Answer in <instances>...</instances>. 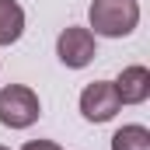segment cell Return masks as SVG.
<instances>
[{
  "label": "cell",
  "mask_w": 150,
  "mask_h": 150,
  "mask_svg": "<svg viewBox=\"0 0 150 150\" xmlns=\"http://www.w3.org/2000/svg\"><path fill=\"white\" fill-rule=\"evenodd\" d=\"M42 105H38V94L25 84H11L0 91V122L7 129H28L38 119Z\"/></svg>",
  "instance_id": "2"
},
{
  "label": "cell",
  "mask_w": 150,
  "mask_h": 150,
  "mask_svg": "<svg viewBox=\"0 0 150 150\" xmlns=\"http://www.w3.org/2000/svg\"><path fill=\"white\" fill-rule=\"evenodd\" d=\"M115 94L122 105H143L150 98V70L147 67H126L115 80Z\"/></svg>",
  "instance_id": "5"
},
{
  "label": "cell",
  "mask_w": 150,
  "mask_h": 150,
  "mask_svg": "<svg viewBox=\"0 0 150 150\" xmlns=\"http://www.w3.org/2000/svg\"><path fill=\"white\" fill-rule=\"evenodd\" d=\"M21 150H59L52 140H32V143H25Z\"/></svg>",
  "instance_id": "8"
},
{
  "label": "cell",
  "mask_w": 150,
  "mask_h": 150,
  "mask_svg": "<svg viewBox=\"0 0 150 150\" xmlns=\"http://www.w3.org/2000/svg\"><path fill=\"white\" fill-rule=\"evenodd\" d=\"M0 150H7V147H0Z\"/></svg>",
  "instance_id": "9"
},
{
  "label": "cell",
  "mask_w": 150,
  "mask_h": 150,
  "mask_svg": "<svg viewBox=\"0 0 150 150\" xmlns=\"http://www.w3.org/2000/svg\"><path fill=\"white\" fill-rule=\"evenodd\" d=\"M112 150H150V129L147 126H122L112 136Z\"/></svg>",
  "instance_id": "7"
},
{
  "label": "cell",
  "mask_w": 150,
  "mask_h": 150,
  "mask_svg": "<svg viewBox=\"0 0 150 150\" xmlns=\"http://www.w3.org/2000/svg\"><path fill=\"white\" fill-rule=\"evenodd\" d=\"M87 18H91V28H94L98 35L122 38V35H129V32L136 28V21H140V4H136V0H94L91 11H87Z\"/></svg>",
  "instance_id": "1"
},
{
  "label": "cell",
  "mask_w": 150,
  "mask_h": 150,
  "mask_svg": "<svg viewBox=\"0 0 150 150\" xmlns=\"http://www.w3.org/2000/svg\"><path fill=\"white\" fill-rule=\"evenodd\" d=\"M119 108H122V101H119V94H115L112 80H94V84H87L84 94H80V115H84L87 122H108V119H115Z\"/></svg>",
  "instance_id": "3"
},
{
  "label": "cell",
  "mask_w": 150,
  "mask_h": 150,
  "mask_svg": "<svg viewBox=\"0 0 150 150\" xmlns=\"http://www.w3.org/2000/svg\"><path fill=\"white\" fill-rule=\"evenodd\" d=\"M25 32V11L18 0H0V45L18 42Z\"/></svg>",
  "instance_id": "6"
},
{
  "label": "cell",
  "mask_w": 150,
  "mask_h": 150,
  "mask_svg": "<svg viewBox=\"0 0 150 150\" xmlns=\"http://www.w3.org/2000/svg\"><path fill=\"white\" fill-rule=\"evenodd\" d=\"M56 56H59V63L63 67H70V70H80V67H87L91 59H94V35L87 32V28H63V35L56 38Z\"/></svg>",
  "instance_id": "4"
}]
</instances>
